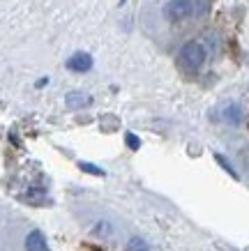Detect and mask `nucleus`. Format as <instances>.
Masks as SVG:
<instances>
[{"label":"nucleus","mask_w":249,"mask_h":251,"mask_svg":"<svg viewBox=\"0 0 249 251\" xmlns=\"http://www.w3.org/2000/svg\"><path fill=\"white\" fill-rule=\"evenodd\" d=\"M205 62V49L203 44H198V42H187V44H182L180 53H178V65H180L185 72H198V69L203 67Z\"/></svg>","instance_id":"f257e3e1"},{"label":"nucleus","mask_w":249,"mask_h":251,"mask_svg":"<svg viewBox=\"0 0 249 251\" xmlns=\"http://www.w3.org/2000/svg\"><path fill=\"white\" fill-rule=\"evenodd\" d=\"M194 14V0H168L164 5V16L171 23L185 21Z\"/></svg>","instance_id":"f03ea898"},{"label":"nucleus","mask_w":249,"mask_h":251,"mask_svg":"<svg viewBox=\"0 0 249 251\" xmlns=\"http://www.w3.org/2000/svg\"><path fill=\"white\" fill-rule=\"evenodd\" d=\"M67 69L69 72H76V74H83V72H90L92 69V55L85 53V51H76L67 58Z\"/></svg>","instance_id":"7ed1b4c3"},{"label":"nucleus","mask_w":249,"mask_h":251,"mask_svg":"<svg viewBox=\"0 0 249 251\" xmlns=\"http://www.w3.org/2000/svg\"><path fill=\"white\" fill-rule=\"evenodd\" d=\"M26 251H49V244H46V237L42 230H30L26 235Z\"/></svg>","instance_id":"20e7f679"},{"label":"nucleus","mask_w":249,"mask_h":251,"mask_svg":"<svg viewBox=\"0 0 249 251\" xmlns=\"http://www.w3.org/2000/svg\"><path fill=\"white\" fill-rule=\"evenodd\" d=\"M92 99L88 97V95H85V92H69L67 95V106L72 108V111H79V108H83V106H88V104H90Z\"/></svg>","instance_id":"39448f33"},{"label":"nucleus","mask_w":249,"mask_h":251,"mask_svg":"<svg viewBox=\"0 0 249 251\" xmlns=\"http://www.w3.org/2000/svg\"><path fill=\"white\" fill-rule=\"evenodd\" d=\"M221 120L228 122V125H240V120H242L240 106H238V104H226L224 113H221Z\"/></svg>","instance_id":"423d86ee"},{"label":"nucleus","mask_w":249,"mask_h":251,"mask_svg":"<svg viewBox=\"0 0 249 251\" xmlns=\"http://www.w3.org/2000/svg\"><path fill=\"white\" fill-rule=\"evenodd\" d=\"M215 161H217L219 166L224 168V171H226V173L231 175L233 180H240V175H238V171H235V168H233V164H231V161H228V159H226V157H224V154H221V152H215Z\"/></svg>","instance_id":"0eeeda50"},{"label":"nucleus","mask_w":249,"mask_h":251,"mask_svg":"<svg viewBox=\"0 0 249 251\" xmlns=\"http://www.w3.org/2000/svg\"><path fill=\"white\" fill-rule=\"evenodd\" d=\"M79 168H81L83 173L95 175V177H104V175H106L104 168H99L97 164H92V161H79Z\"/></svg>","instance_id":"6e6552de"},{"label":"nucleus","mask_w":249,"mask_h":251,"mask_svg":"<svg viewBox=\"0 0 249 251\" xmlns=\"http://www.w3.org/2000/svg\"><path fill=\"white\" fill-rule=\"evenodd\" d=\"M127 251H150V247L143 237H132L127 242Z\"/></svg>","instance_id":"1a4fd4ad"},{"label":"nucleus","mask_w":249,"mask_h":251,"mask_svg":"<svg viewBox=\"0 0 249 251\" xmlns=\"http://www.w3.org/2000/svg\"><path fill=\"white\" fill-rule=\"evenodd\" d=\"M125 143H127V148L129 150H141V138L136 136L134 131H125Z\"/></svg>","instance_id":"9d476101"},{"label":"nucleus","mask_w":249,"mask_h":251,"mask_svg":"<svg viewBox=\"0 0 249 251\" xmlns=\"http://www.w3.org/2000/svg\"><path fill=\"white\" fill-rule=\"evenodd\" d=\"M46 83H49V78H39V81H37V88H44Z\"/></svg>","instance_id":"9b49d317"},{"label":"nucleus","mask_w":249,"mask_h":251,"mask_svg":"<svg viewBox=\"0 0 249 251\" xmlns=\"http://www.w3.org/2000/svg\"><path fill=\"white\" fill-rule=\"evenodd\" d=\"M125 2H127V0H118V5H125Z\"/></svg>","instance_id":"f8f14e48"}]
</instances>
